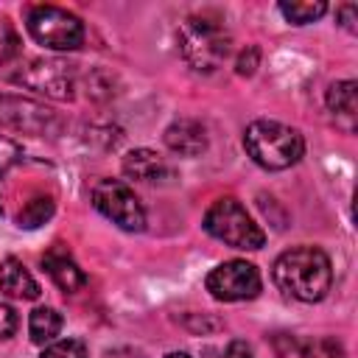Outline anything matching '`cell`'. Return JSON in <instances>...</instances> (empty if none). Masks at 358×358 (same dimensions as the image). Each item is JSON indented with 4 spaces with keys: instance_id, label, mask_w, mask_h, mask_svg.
<instances>
[{
    "instance_id": "obj_19",
    "label": "cell",
    "mask_w": 358,
    "mask_h": 358,
    "mask_svg": "<svg viewBox=\"0 0 358 358\" xmlns=\"http://www.w3.org/2000/svg\"><path fill=\"white\" fill-rule=\"evenodd\" d=\"M39 358H87V347L78 338H62V341H50Z\"/></svg>"
},
{
    "instance_id": "obj_17",
    "label": "cell",
    "mask_w": 358,
    "mask_h": 358,
    "mask_svg": "<svg viewBox=\"0 0 358 358\" xmlns=\"http://www.w3.org/2000/svg\"><path fill=\"white\" fill-rule=\"evenodd\" d=\"M327 11V3L316 0V3H280V14L294 22V25H308L313 20H319Z\"/></svg>"
},
{
    "instance_id": "obj_14",
    "label": "cell",
    "mask_w": 358,
    "mask_h": 358,
    "mask_svg": "<svg viewBox=\"0 0 358 358\" xmlns=\"http://www.w3.org/2000/svg\"><path fill=\"white\" fill-rule=\"evenodd\" d=\"M327 109L333 112L336 123L344 131L355 129V117H358V84L355 81H336L327 90Z\"/></svg>"
},
{
    "instance_id": "obj_12",
    "label": "cell",
    "mask_w": 358,
    "mask_h": 358,
    "mask_svg": "<svg viewBox=\"0 0 358 358\" xmlns=\"http://www.w3.org/2000/svg\"><path fill=\"white\" fill-rule=\"evenodd\" d=\"M123 173L129 179H134V182L154 185V182H162L171 173V168H168V162L157 151H151V148H134V151H129L123 157Z\"/></svg>"
},
{
    "instance_id": "obj_23",
    "label": "cell",
    "mask_w": 358,
    "mask_h": 358,
    "mask_svg": "<svg viewBox=\"0 0 358 358\" xmlns=\"http://www.w3.org/2000/svg\"><path fill=\"white\" fill-rule=\"evenodd\" d=\"M336 20H338V25L341 28H347L350 34L358 28L355 22H358V6L355 3H341L338 8H336Z\"/></svg>"
},
{
    "instance_id": "obj_10",
    "label": "cell",
    "mask_w": 358,
    "mask_h": 358,
    "mask_svg": "<svg viewBox=\"0 0 358 358\" xmlns=\"http://www.w3.org/2000/svg\"><path fill=\"white\" fill-rule=\"evenodd\" d=\"M165 145L179 157H199L207 151V129L193 117H179L165 129Z\"/></svg>"
},
{
    "instance_id": "obj_21",
    "label": "cell",
    "mask_w": 358,
    "mask_h": 358,
    "mask_svg": "<svg viewBox=\"0 0 358 358\" xmlns=\"http://www.w3.org/2000/svg\"><path fill=\"white\" fill-rule=\"evenodd\" d=\"M17 159H20V145L0 134V176H3Z\"/></svg>"
},
{
    "instance_id": "obj_7",
    "label": "cell",
    "mask_w": 358,
    "mask_h": 358,
    "mask_svg": "<svg viewBox=\"0 0 358 358\" xmlns=\"http://www.w3.org/2000/svg\"><path fill=\"white\" fill-rule=\"evenodd\" d=\"M92 207L109 218L115 227L126 232H143L145 229V210L134 190L120 179H101L92 187Z\"/></svg>"
},
{
    "instance_id": "obj_5",
    "label": "cell",
    "mask_w": 358,
    "mask_h": 358,
    "mask_svg": "<svg viewBox=\"0 0 358 358\" xmlns=\"http://www.w3.org/2000/svg\"><path fill=\"white\" fill-rule=\"evenodd\" d=\"M25 28L31 39L48 50H76L84 42V22L59 6H34L28 8Z\"/></svg>"
},
{
    "instance_id": "obj_2",
    "label": "cell",
    "mask_w": 358,
    "mask_h": 358,
    "mask_svg": "<svg viewBox=\"0 0 358 358\" xmlns=\"http://www.w3.org/2000/svg\"><path fill=\"white\" fill-rule=\"evenodd\" d=\"M243 145H246V154L266 171H285L296 165L305 154L302 134L294 126H285L268 117H260L246 126Z\"/></svg>"
},
{
    "instance_id": "obj_25",
    "label": "cell",
    "mask_w": 358,
    "mask_h": 358,
    "mask_svg": "<svg viewBox=\"0 0 358 358\" xmlns=\"http://www.w3.org/2000/svg\"><path fill=\"white\" fill-rule=\"evenodd\" d=\"M106 358H145V355L134 347H115V350H106Z\"/></svg>"
},
{
    "instance_id": "obj_18",
    "label": "cell",
    "mask_w": 358,
    "mask_h": 358,
    "mask_svg": "<svg viewBox=\"0 0 358 358\" xmlns=\"http://www.w3.org/2000/svg\"><path fill=\"white\" fill-rule=\"evenodd\" d=\"M299 358H347L341 341H336L333 336H319L302 344Z\"/></svg>"
},
{
    "instance_id": "obj_22",
    "label": "cell",
    "mask_w": 358,
    "mask_h": 358,
    "mask_svg": "<svg viewBox=\"0 0 358 358\" xmlns=\"http://www.w3.org/2000/svg\"><path fill=\"white\" fill-rule=\"evenodd\" d=\"M257 62H260V50H257L255 45H249V48L241 53V59L235 62V73H238V76H252L255 67H257Z\"/></svg>"
},
{
    "instance_id": "obj_16",
    "label": "cell",
    "mask_w": 358,
    "mask_h": 358,
    "mask_svg": "<svg viewBox=\"0 0 358 358\" xmlns=\"http://www.w3.org/2000/svg\"><path fill=\"white\" fill-rule=\"evenodd\" d=\"M50 215H53V199H50V196H36V199H31V201L22 204L17 221H20V227L34 229V227L45 224Z\"/></svg>"
},
{
    "instance_id": "obj_8",
    "label": "cell",
    "mask_w": 358,
    "mask_h": 358,
    "mask_svg": "<svg viewBox=\"0 0 358 358\" xmlns=\"http://www.w3.org/2000/svg\"><path fill=\"white\" fill-rule=\"evenodd\" d=\"M0 126L31 137H53L62 131V117L39 101L0 92Z\"/></svg>"
},
{
    "instance_id": "obj_13",
    "label": "cell",
    "mask_w": 358,
    "mask_h": 358,
    "mask_svg": "<svg viewBox=\"0 0 358 358\" xmlns=\"http://www.w3.org/2000/svg\"><path fill=\"white\" fill-rule=\"evenodd\" d=\"M0 291L11 299H36L42 294L39 282L17 257H6L0 263Z\"/></svg>"
},
{
    "instance_id": "obj_9",
    "label": "cell",
    "mask_w": 358,
    "mask_h": 358,
    "mask_svg": "<svg viewBox=\"0 0 358 358\" xmlns=\"http://www.w3.org/2000/svg\"><path fill=\"white\" fill-rule=\"evenodd\" d=\"M204 285L218 302H243V299H255L260 294L263 280H260V271L255 263L224 260L207 274Z\"/></svg>"
},
{
    "instance_id": "obj_20",
    "label": "cell",
    "mask_w": 358,
    "mask_h": 358,
    "mask_svg": "<svg viewBox=\"0 0 358 358\" xmlns=\"http://www.w3.org/2000/svg\"><path fill=\"white\" fill-rule=\"evenodd\" d=\"M17 327H20L17 310H14L11 305L0 302V338H11V336L17 333Z\"/></svg>"
},
{
    "instance_id": "obj_4",
    "label": "cell",
    "mask_w": 358,
    "mask_h": 358,
    "mask_svg": "<svg viewBox=\"0 0 358 358\" xmlns=\"http://www.w3.org/2000/svg\"><path fill=\"white\" fill-rule=\"evenodd\" d=\"M204 232L232 249H243V252H255L266 243V232L255 224V218L246 213V207L232 199H215L210 204V210L204 213Z\"/></svg>"
},
{
    "instance_id": "obj_1",
    "label": "cell",
    "mask_w": 358,
    "mask_h": 358,
    "mask_svg": "<svg viewBox=\"0 0 358 358\" xmlns=\"http://www.w3.org/2000/svg\"><path fill=\"white\" fill-rule=\"evenodd\" d=\"M271 280L282 294L299 302H319L330 291L333 266L319 246H294L274 260Z\"/></svg>"
},
{
    "instance_id": "obj_6",
    "label": "cell",
    "mask_w": 358,
    "mask_h": 358,
    "mask_svg": "<svg viewBox=\"0 0 358 358\" xmlns=\"http://www.w3.org/2000/svg\"><path fill=\"white\" fill-rule=\"evenodd\" d=\"M8 78L56 101H70L76 95V70L62 59H22Z\"/></svg>"
},
{
    "instance_id": "obj_11",
    "label": "cell",
    "mask_w": 358,
    "mask_h": 358,
    "mask_svg": "<svg viewBox=\"0 0 358 358\" xmlns=\"http://www.w3.org/2000/svg\"><path fill=\"white\" fill-rule=\"evenodd\" d=\"M42 266L48 271V277L64 291V294H73L78 288L87 285V274L78 268V263L73 260V255L62 246H50L45 255H42Z\"/></svg>"
},
{
    "instance_id": "obj_3",
    "label": "cell",
    "mask_w": 358,
    "mask_h": 358,
    "mask_svg": "<svg viewBox=\"0 0 358 358\" xmlns=\"http://www.w3.org/2000/svg\"><path fill=\"white\" fill-rule=\"evenodd\" d=\"M179 48L185 62L199 73L218 70L232 53V36L221 20L196 14L179 25Z\"/></svg>"
},
{
    "instance_id": "obj_24",
    "label": "cell",
    "mask_w": 358,
    "mask_h": 358,
    "mask_svg": "<svg viewBox=\"0 0 358 358\" xmlns=\"http://www.w3.org/2000/svg\"><path fill=\"white\" fill-rule=\"evenodd\" d=\"M221 358H255V355H252V347H249L246 341L232 338V341L227 344V350L221 352Z\"/></svg>"
},
{
    "instance_id": "obj_26",
    "label": "cell",
    "mask_w": 358,
    "mask_h": 358,
    "mask_svg": "<svg viewBox=\"0 0 358 358\" xmlns=\"http://www.w3.org/2000/svg\"><path fill=\"white\" fill-rule=\"evenodd\" d=\"M165 358H190V355H187V352H168Z\"/></svg>"
},
{
    "instance_id": "obj_15",
    "label": "cell",
    "mask_w": 358,
    "mask_h": 358,
    "mask_svg": "<svg viewBox=\"0 0 358 358\" xmlns=\"http://www.w3.org/2000/svg\"><path fill=\"white\" fill-rule=\"evenodd\" d=\"M62 313L56 308H34L31 316H28V333H31V341L34 344H50L56 341V336L62 333Z\"/></svg>"
}]
</instances>
